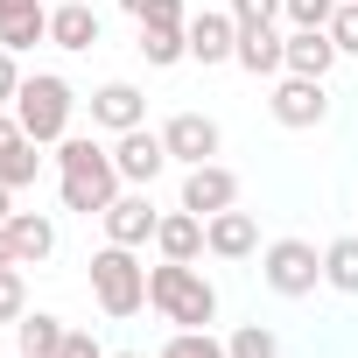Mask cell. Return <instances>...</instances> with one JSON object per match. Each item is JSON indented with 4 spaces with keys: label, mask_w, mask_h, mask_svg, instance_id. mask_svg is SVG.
<instances>
[{
    "label": "cell",
    "mask_w": 358,
    "mask_h": 358,
    "mask_svg": "<svg viewBox=\"0 0 358 358\" xmlns=\"http://www.w3.org/2000/svg\"><path fill=\"white\" fill-rule=\"evenodd\" d=\"M190 57L197 64H232V50H239V22L232 15H218V8H204V15H190Z\"/></svg>",
    "instance_id": "obj_13"
},
{
    "label": "cell",
    "mask_w": 358,
    "mask_h": 358,
    "mask_svg": "<svg viewBox=\"0 0 358 358\" xmlns=\"http://www.w3.org/2000/svg\"><path fill=\"white\" fill-rule=\"evenodd\" d=\"M155 253H162V260H197V253H211V246H204V218H197V211H183V204L162 211Z\"/></svg>",
    "instance_id": "obj_15"
},
{
    "label": "cell",
    "mask_w": 358,
    "mask_h": 358,
    "mask_svg": "<svg viewBox=\"0 0 358 358\" xmlns=\"http://www.w3.org/2000/svg\"><path fill=\"white\" fill-rule=\"evenodd\" d=\"M0 267H22V260H15V239H8V225H0Z\"/></svg>",
    "instance_id": "obj_35"
},
{
    "label": "cell",
    "mask_w": 358,
    "mask_h": 358,
    "mask_svg": "<svg viewBox=\"0 0 358 358\" xmlns=\"http://www.w3.org/2000/svg\"><path fill=\"white\" fill-rule=\"evenodd\" d=\"M8 218H15V190H8V183H0V225H8Z\"/></svg>",
    "instance_id": "obj_36"
},
{
    "label": "cell",
    "mask_w": 358,
    "mask_h": 358,
    "mask_svg": "<svg viewBox=\"0 0 358 358\" xmlns=\"http://www.w3.org/2000/svg\"><path fill=\"white\" fill-rule=\"evenodd\" d=\"M260 281L274 288V295H316V281H323V253L309 246V239H274L267 253H260Z\"/></svg>",
    "instance_id": "obj_5"
},
{
    "label": "cell",
    "mask_w": 358,
    "mask_h": 358,
    "mask_svg": "<svg viewBox=\"0 0 358 358\" xmlns=\"http://www.w3.org/2000/svg\"><path fill=\"white\" fill-rule=\"evenodd\" d=\"M15 358H22V351H15Z\"/></svg>",
    "instance_id": "obj_39"
},
{
    "label": "cell",
    "mask_w": 358,
    "mask_h": 358,
    "mask_svg": "<svg viewBox=\"0 0 358 358\" xmlns=\"http://www.w3.org/2000/svg\"><path fill=\"white\" fill-rule=\"evenodd\" d=\"M120 190H127V176H120L113 148H99L92 134H64L57 141V197H64V211L99 218Z\"/></svg>",
    "instance_id": "obj_1"
},
{
    "label": "cell",
    "mask_w": 358,
    "mask_h": 358,
    "mask_svg": "<svg viewBox=\"0 0 358 358\" xmlns=\"http://www.w3.org/2000/svg\"><path fill=\"white\" fill-rule=\"evenodd\" d=\"M232 204H239V176H232L225 162H197V169H183V211L218 218V211H232Z\"/></svg>",
    "instance_id": "obj_8"
},
{
    "label": "cell",
    "mask_w": 358,
    "mask_h": 358,
    "mask_svg": "<svg viewBox=\"0 0 358 358\" xmlns=\"http://www.w3.org/2000/svg\"><path fill=\"white\" fill-rule=\"evenodd\" d=\"M281 15V0H232V22L239 29H260V22H274Z\"/></svg>",
    "instance_id": "obj_29"
},
{
    "label": "cell",
    "mask_w": 358,
    "mask_h": 358,
    "mask_svg": "<svg viewBox=\"0 0 358 358\" xmlns=\"http://www.w3.org/2000/svg\"><path fill=\"white\" fill-rule=\"evenodd\" d=\"M36 176H43V141H29V134H22L8 155H0V183H8V190H29Z\"/></svg>",
    "instance_id": "obj_22"
},
{
    "label": "cell",
    "mask_w": 358,
    "mask_h": 358,
    "mask_svg": "<svg viewBox=\"0 0 358 358\" xmlns=\"http://www.w3.org/2000/svg\"><path fill=\"white\" fill-rule=\"evenodd\" d=\"M120 8H127V15H134V22H141V15H148V0H120Z\"/></svg>",
    "instance_id": "obj_37"
},
{
    "label": "cell",
    "mask_w": 358,
    "mask_h": 358,
    "mask_svg": "<svg viewBox=\"0 0 358 358\" xmlns=\"http://www.w3.org/2000/svg\"><path fill=\"white\" fill-rule=\"evenodd\" d=\"M8 239H15V260H22V267H43V260L57 253V218L15 211V218H8Z\"/></svg>",
    "instance_id": "obj_16"
},
{
    "label": "cell",
    "mask_w": 358,
    "mask_h": 358,
    "mask_svg": "<svg viewBox=\"0 0 358 358\" xmlns=\"http://www.w3.org/2000/svg\"><path fill=\"white\" fill-rule=\"evenodd\" d=\"M92 295H99V309L106 316H134V309H148V267L134 260V246H99L92 253Z\"/></svg>",
    "instance_id": "obj_4"
},
{
    "label": "cell",
    "mask_w": 358,
    "mask_h": 358,
    "mask_svg": "<svg viewBox=\"0 0 358 358\" xmlns=\"http://www.w3.org/2000/svg\"><path fill=\"white\" fill-rule=\"evenodd\" d=\"M15 141H22V120H15V106H0V155H8Z\"/></svg>",
    "instance_id": "obj_34"
},
{
    "label": "cell",
    "mask_w": 358,
    "mask_h": 358,
    "mask_svg": "<svg viewBox=\"0 0 358 358\" xmlns=\"http://www.w3.org/2000/svg\"><path fill=\"white\" fill-rule=\"evenodd\" d=\"M225 358H281V337H274L267 323H239V330L225 337Z\"/></svg>",
    "instance_id": "obj_23"
},
{
    "label": "cell",
    "mask_w": 358,
    "mask_h": 358,
    "mask_svg": "<svg viewBox=\"0 0 358 358\" xmlns=\"http://www.w3.org/2000/svg\"><path fill=\"white\" fill-rule=\"evenodd\" d=\"M232 64H239V71H253V78H281V71H288V36H274V22H260V29H239V50H232Z\"/></svg>",
    "instance_id": "obj_14"
},
{
    "label": "cell",
    "mask_w": 358,
    "mask_h": 358,
    "mask_svg": "<svg viewBox=\"0 0 358 358\" xmlns=\"http://www.w3.org/2000/svg\"><path fill=\"white\" fill-rule=\"evenodd\" d=\"M281 15H288L295 29H330V15H337V0H281Z\"/></svg>",
    "instance_id": "obj_28"
},
{
    "label": "cell",
    "mask_w": 358,
    "mask_h": 358,
    "mask_svg": "<svg viewBox=\"0 0 358 358\" xmlns=\"http://www.w3.org/2000/svg\"><path fill=\"white\" fill-rule=\"evenodd\" d=\"M162 141H169V162H183V169L218 162V148H225V134H218L211 113H176V120L162 127Z\"/></svg>",
    "instance_id": "obj_9"
},
{
    "label": "cell",
    "mask_w": 358,
    "mask_h": 358,
    "mask_svg": "<svg viewBox=\"0 0 358 358\" xmlns=\"http://www.w3.org/2000/svg\"><path fill=\"white\" fill-rule=\"evenodd\" d=\"M64 330H71L64 316H50V309H29V316L15 323V351H22V358H57V351H64Z\"/></svg>",
    "instance_id": "obj_19"
},
{
    "label": "cell",
    "mask_w": 358,
    "mask_h": 358,
    "mask_svg": "<svg viewBox=\"0 0 358 358\" xmlns=\"http://www.w3.org/2000/svg\"><path fill=\"white\" fill-rule=\"evenodd\" d=\"M330 43H337V57H358V0H337V15H330Z\"/></svg>",
    "instance_id": "obj_27"
},
{
    "label": "cell",
    "mask_w": 358,
    "mask_h": 358,
    "mask_svg": "<svg viewBox=\"0 0 358 358\" xmlns=\"http://www.w3.org/2000/svg\"><path fill=\"white\" fill-rule=\"evenodd\" d=\"M36 43H50V15H29V22H0V50H36Z\"/></svg>",
    "instance_id": "obj_25"
},
{
    "label": "cell",
    "mask_w": 358,
    "mask_h": 358,
    "mask_svg": "<svg viewBox=\"0 0 358 358\" xmlns=\"http://www.w3.org/2000/svg\"><path fill=\"white\" fill-rule=\"evenodd\" d=\"M15 92H22V64L15 50H0V106H15Z\"/></svg>",
    "instance_id": "obj_32"
},
{
    "label": "cell",
    "mask_w": 358,
    "mask_h": 358,
    "mask_svg": "<svg viewBox=\"0 0 358 358\" xmlns=\"http://www.w3.org/2000/svg\"><path fill=\"white\" fill-rule=\"evenodd\" d=\"M29 316V281L22 267H0V323H22Z\"/></svg>",
    "instance_id": "obj_26"
},
{
    "label": "cell",
    "mask_w": 358,
    "mask_h": 358,
    "mask_svg": "<svg viewBox=\"0 0 358 358\" xmlns=\"http://www.w3.org/2000/svg\"><path fill=\"white\" fill-rule=\"evenodd\" d=\"M134 50H141L155 71H169V64L190 57V36H183V29H155V22H141V43H134Z\"/></svg>",
    "instance_id": "obj_21"
},
{
    "label": "cell",
    "mask_w": 358,
    "mask_h": 358,
    "mask_svg": "<svg viewBox=\"0 0 358 358\" xmlns=\"http://www.w3.org/2000/svg\"><path fill=\"white\" fill-rule=\"evenodd\" d=\"M148 309H162V323H176V330H211L218 288L197 274V260H162V267H148Z\"/></svg>",
    "instance_id": "obj_2"
},
{
    "label": "cell",
    "mask_w": 358,
    "mask_h": 358,
    "mask_svg": "<svg viewBox=\"0 0 358 358\" xmlns=\"http://www.w3.org/2000/svg\"><path fill=\"white\" fill-rule=\"evenodd\" d=\"M71 113H78V92H71L57 71L22 78V92H15V120H22V134H29V141L57 148V141L71 134Z\"/></svg>",
    "instance_id": "obj_3"
},
{
    "label": "cell",
    "mask_w": 358,
    "mask_h": 358,
    "mask_svg": "<svg viewBox=\"0 0 358 358\" xmlns=\"http://www.w3.org/2000/svg\"><path fill=\"white\" fill-rule=\"evenodd\" d=\"M29 15H50L43 0H0V22H29Z\"/></svg>",
    "instance_id": "obj_33"
},
{
    "label": "cell",
    "mask_w": 358,
    "mask_h": 358,
    "mask_svg": "<svg viewBox=\"0 0 358 358\" xmlns=\"http://www.w3.org/2000/svg\"><path fill=\"white\" fill-rule=\"evenodd\" d=\"M99 225H106V239H113V246H134V253H141V246L162 232V211L148 204V190H134V183H127V190L99 211Z\"/></svg>",
    "instance_id": "obj_7"
},
{
    "label": "cell",
    "mask_w": 358,
    "mask_h": 358,
    "mask_svg": "<svg viewBox=\"0 0 358 358\" xmlns=\"http://www.w3.org/2000/svg\"><path fill=\"white\" fill-rule=\"evenodd\" d=\"M330 64H337L330 29H288V71L295 78H330Z\"/></svg>",
    "instance_id": "obj_18"
},
{
    "label": "cell",
    "mask_w": 358,
    "mask_h": 358,
    "mask_svg": "<svg viewBox=\"0 0 358 358\" xmlns=\"http://www.w3.org/2000/svg\"><path fill=\"white\" fill-rule=\"evenodd\" d=\"M162 358H225V337H211V330H176V337L162 344Z\"/></svg>",
    "instance_id": "obj_24"
},
{
    "label": "cell",
    "mask_w": 358,
    "mask_h": 358,
    "mask_svg": "<svg viewBox=\"0 0 358 358\" xmlns=\"http://www.w3.org/2000/svg\"><path fill=\"white\" fill-rule=\"evenodd\" d=\"M50 43H57V50H92V43H99L92 0H57V8H50Z\"/></svg>",
    "instance_id": "obj_17"
},
{
    "label": "cell",
    "mask_w": 358,
    "mask_h": 358,
    "mask_svg": "<svg viewBox=\"0 0 358 358\" xmlns=\"http://www.w3.org/2000/svg\"><path fill=\"white\" fill-rule=\"evenodd\" d=\"M113 162H120V176H127L134 190H148L155 176L169 169V141H162V134H148V127H127V134L113 141Z\"/></svg>",
    "instance_id": "obj_10"
},
{
    "label": "cell",
    "mask_w": 358,
    "mask_h": 358,
    "mask_svg": "<svg viewBox=\"0 0 358 358\" xmlns=\"http://www.w3.org/2000/svg\"><path fill=\"white\" fill-rule=\"evenodd\" d=\"M57 358H106V351H99L92 330H64V351H57Z\"/></svg>",
    "instance_id": "obj_31"
},
{
    "label": "cell",
    "mask_w": 358,
    "mask_h": 358,
    "mask_svg": "<svg viewBox=\"0 0 358 358\" xmlns=\"http://www.w3.org/2000/svg\"><path fill=\"white\" fill-rule=\"evenodd\" d=\"M92 127H106V134L148 127V92H141V85H127V78L99 85V92H92Z\"/></svg>",
    "instance_id": "obj_11"
},
{
    "label": "cell",
    "mask_w": 358,
    "mask_h": 358,
    "mask_svg": "<svg viewBox=\"0 0 358 358\" xmlns=\"http://www.w3.org/2000/svg\"><path fill=\"white\" fill-rule=\"evenodd\" d=\"M323 281L337 295H358V232H344V239L323 246Z\"/></svg>",
    "instance_id": "obj_20"
},
{
    "label": "cell",
    "mask_w": 358,
    "mask_h": 358,
    "mask_svg": "<svg viewBox=\"0 0 358 358\" xmlns=\"http://www.w3.org/2000/svg\"><path fill=\"white\" fill-rule=\"evenodd\" d=\"M267 113L281 120V127H323L330 120V92H323V78H295V71H281L274 78V99H267Z\"/></svg>",
    "instance_id": "obj_6"
},
{
    "label": "cell",
    "mask_w": 358,
    "mask_h": 358,
    "mask_svg": "<svg viewBox=\"0 0 358 358\" xmlns=\"http://www.w3.org/2000/svg\"><path fill=\"white\" fill-rule=\"evenodd\" d=\"M141 22H155V29H190L183 0H148V15H141Z\"/></svg>",
    "instance_id": "obj_30"
},
{
    "label": "cell",
    "mask_w": 358,
    "mask_h": 358,
    "mask_svg": "<svg viewBox=\"0 0 358 358\" xmlns=\"http://www.w3.org/2000/svg\"><path fill=\"white\" fill-rule=\"evenodd\" d=\"M120 358H148V351H120Z\"/></svg>",
    "instance_id": "obj_38"
},
{
    "label": "cell",
    "mask_w": 358,
    "mask_h": 358,
    "mask_svg": "<svg viewBox=\"0 0 358 358\" xmlns=\"http://www.w3.org/2000/svg\"><path fill=\"white\" fill-rule=\"evenodd\" d=\"M204 246L218 253V260H253L260 253V225H253V211H218V218H204Z\"/></svg>",
    "instance_id": "obj_12"
}]
</instances>
